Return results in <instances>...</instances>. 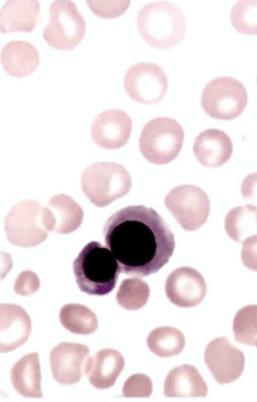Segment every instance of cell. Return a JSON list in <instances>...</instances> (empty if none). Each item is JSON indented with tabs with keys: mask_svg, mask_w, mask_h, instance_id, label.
<instances>
[{
	"mask_svg": "<svg viewBox=\"0 0 257 402\" xmlns=\"http://www.w3.org/2000/svg\"><path fill=\"white\" fill-rule=\"evenodd\" d=\"M121 272L145 277L157 272L172 255L174 236L152 208L129 206L112 215L103 230Z\"/></svg>",
	"mask_w": 257,
	"mask_h": 402,
	"instance_id": "6da1fadb",
	"label": "cell"
},
{
	"mask_svg": "<svg viewBox=\"0 0 257 402\" xmlns=\"http://www.w3.org/2000/svg\"><path fill=\"white\" fill-rule=\"evenodd\" d=\"M73 267L79 288L91 295H104L110 292L121 272L111 251L96 241L84 247L74 260Z\"/></svg>",
	"mask_w": 257,
	"mask_h": 402,
	"instance_id": "7a4b0ae2",
	"label": "cell"
},
{
	"mask_svg": "<svg viewBox=\"0 0 257 402\" xmlns=\"http://www.w3.org/2000/svg\"><path fill=\"white\" fill-rule=\"evenodd\" d=\"M138 31L151 46L169 48L180 42L185 34L186 22L182 11L168 1L144 5L137 16Z\"/></svg>",
	"mask_w": 257,
	"mask_h": 402,
	"instance_id": "3957f363",
	"label": "cell"
},
{
	"mask_svg": "<svg viewBox=\"0 0 257 402\" xmlns=\"http://www.w3.org/2000/svg\"><path fill=\"white\" fill-rule=\"evenodd\" d=\"M52 219L48 207L34 199L23 200L13 206L7 215L5 229L9 241L22 247L39 244L52 231Z\"/></svg>",
	"mask_w": 257,
	"mask_h": 402,
	"instance_id": "277c9868",
	"label": "cell"
},
{
	"mask_svg": "<svg viewBox=\"0 0 257 402\" xmlns=\"http://www.w3.org/2000/svg\"><path fill=\"white\" fill-rule=\"evenodd\" d=\"M81 185L92 204L103 208L128 193L132 180L122 165L98 162L91 163L83 170Z\"/></svg>",
	"mask_w": 257,
	"mask_h": 402,
	"instance_id": "5b68a950",
	"label": "cell"
},
{
	"mask_svg": "<svg viewBox=\"0 0 257 402\" xmlns=\"http://www.w3.org/2000/svg\"><path fill=\"white\" fill-rule=\"evenodd\" d=\"M184 139V130L175 119L158 117L149 121L143 128L139 138V148L149 162L165 164L178 156Z\"/></svg>",
	"mask_w": 257,
	"mask_h": 402,
	"instance_id": "8992f818",
	"label": "cell"
},
{
	"mask_svg": "<svg viewBox=\"0 0 257 402\" xmlns=\"http://www.w3.org/2000/svg\"><path fill=\"white\" fill-rule=\"evenodd\" d=\"M247 95L243 84L229 76L216 77L203 89L201 105L212 118L229 120L239 116L246 108Z\"/></svg>",
	"mask_w": 257,
	"mask_h": 402,
	"instance_id": "52a82bcc",
	"label": "cell"
},
{
	"mask_svg": "<svg viewBox=\"0 0 257 402\" xmlns=\"http://www.w3.org/2000/svg\"><path fill=\"white\" fill-rule=\"evenodd\" d=\"M85 30L84 19L74 3L59 0L51 4L49 22L43 32L44 39L50 46L73 50L82 40Z\"/></svg>",
	"mask_w": 257,
	"mask_h": 402,
	"instance_id": "ba28073f",
	"label": "cell"
},
{
	"mask_svg": "<svg viewBox=\"0 0 257 402\" xmlns=\"http://www.w3.org/2000/svg\"><path fill=\"white\" fill-rule=\"evenodd\" d=\"M164 204L181 227L189 231L199 229L205 223L210 209L206 192L193 184L174 187L166 195Z\"/></svg>",
	"mask_w": 257,
	"mask_h": 402,
	"instance_id": "9c48e42d",
	"label": "cell"
},
{
	"mask_svg": "<svg viewBox=\"0 0 257 402\" xmlns=\"http://www.w3.org/2000/svg\"><path fill=\"white\" fill-rule=\"evenodd\" d=\"M123 86L134 100L151 104L164 98L168 80L165 72L157 64L141 62L133 65L126 71Z\"/></svg>",
	"mask_w": 257,
	"mask_h": 402,
	"instance_id": "30bf717a",
	"label": "cell"
},
{
	"mask_svg": "<svg viewBox=\"0 0 257 402\" xmlns=\"http://www.w3.org/2000/svg\"><path fill=\"white\" fill-rule=\"evenodd\" d=\"M205 363L219 384L236 380L242 373L245 366L243 352L231 344L226 337L212 340L204 353Z\"/></svg>",
	"mask_w": 257,
	"mask_h": 402,
	"instance_id": "8fae6325",
	"label": "cell"
},
{
	"mask_svg": "<svg viewBox=\"0 0 257 402\" xmlns=\"http://www.w3.org/2000/svg\"><path fill=\"white\" fill-rule=\"evenodd\" d=\"M133 129L130 116L118 109L105 110L92 123V139L98 146L108 150L118 149L128 142Z\"/></svg>",
	"mask_w": 257,
	"mask_h": 402,
	"instance_id": "7c38bea8",
	"label": "cell"
},
{
	"mask_svg": "<svg viewBox=\"0 0 257 402\" xmlns=\"http://www.w3.org/2000/svg\"><path fill=\"white\" fill-rule=\"evenodd\" d=\"M165 290L173 304L189 308L202 301L206 295L207 286L200 272L192 267L185 266L175 269L169 275Z\"/></svg>",
	"mask_w": 257,
	"mask_h": 402,
	"instance_id": "4fadbf2b",
	"label": "cell"
},
{
	"mask_svg": "<svg viewBox=\"0 0 257 402\" xmlns=\"http://www.w3.org/2000/svg\"><path fill=\"white\" fill-rule=\"evenodd\" d=\"M89 349L85 345L63 342L55 346L50 354L52 375L59 383L78 382L85 371Z\"/></svg>",
	"mask_w": 257,
	"mask_h": 402,
	"instance_id": "5bb4252c",
	"label": "cell"
},
{
	"mask_svg": "<svg viewBox=\"0 0 257 402\" xmlns=\"http://www.w3.org/2000/svg\"><path fill=\"white\" fill-rule=\"evenodd\" d=\"M193 151L197 161L207 168L218 167L227 162L232 155L233 145L224 131L214 128L206 129L194 140Z\"/></svg>",
	"mask_w": 257,
	"mask_h": 402,
	"instance_id": "9a60e30c",
	"label": "cell"
},
{
	"mask_svg": "<svg viewBox=\"0 0 257 402\" xmlns=\"http://www.w3.org/2000/svg\"><path fill=\"white\" fill-rule=\"evenodd\" d=\"M31 321L27 312L18 305L2 304L0 306V350L1 352L14 350L29 338Z\"/></svg>",
	"mask_w": 257,
	"mask_h": 402,
	"instance_id": "2e32d148",
	"label": "cell"
},
{
	"mask_svg": "<svg viewBox=\"0 0 257 402\" xmlns=\"http://www.w3.org/2000/svg\"><path fill=\"white\" fill-rule=\"evenodd\" d=\"M124 366V359L118 351L104 349L89 357L85 372L90 383L98 389L112 386Z\"/></svg>",
	"mask_w": 257,
	"mask_h": 402,
	"instance_id": "e0dca14e",
	"label": "cell"
},
{
	"mask_svg": "<svg viewBox=\"0 0 257 402\" xmlns=\"http://www.w3.org/2000/svg\"><path fill=\"white\" fill-rule=\"evenodd\" d=\"M4 70L12 76H27L36 70L39 64V54L31 43L23 41H11L1 51Z\"/></svg>",
	"mask_w": 257,
	"mask_h": 402,
	"instance_id": "ac0fdd59",
	"label": "cell"
},
{
	"mask_svg": "<svg viewBox=\"0 0 257 402\" xmlns=\"http://www.w3.org/2000/svg\"><path fill=\"white\" fill-rule=\"evenodd\" d=\"M40 8V3L36 0L8 1L0 11L1 32H31L35 27Z\"/></svg>",
	"mask_w": 257,
	"mask_h": 402,
	"instance_id": "d6986e66",
	"label": "cell"
},
{
	"mask_svg": "<svg viewBox=\"0 0 257 402\" xmlns=\"http://www.w3.org/2000/svg\"><path fill=\"white\" fill-rule=\"evenodd\" d=\"M164 392L167 397H205L207 384L195 367L184 364L173 368L167 376Z\"/></svg>",
	"mask_w": 257,
	"mask_h": 402,
	"instance_id": "ffe728a7",
	"label": "cell"
},
{
	"mask_svg": "<svg viewBox=\"0 0 257 402\" xmlns=\"http://www.w3.org/2000/svg\"><path fill=\"white\" fill-rule=\"evenodd\" d=\"M11 379L20 394L27 397H42L38 354H28L15 363L11 371Z\"/></svg>",
	"mask_w": 257,
	"mask_h": 402,
	"instance_id": "44dd1931",
	"label": "cell"
},
{
	"mask_svg": "<svg viewBox=\"0 0 257 402\" xmlns=\"http://www.w3.org/2000/svg\"><path fill=\"white\" fill-rule=\"evenodd\" d=\"M48 205L53 221V231L68 234L81 225L83 217V210L69 195L56 194L50 198Z\"/></svg>",
	"mask_w": 257,
	"mask_h": 402,
	"instance_id": "7402d4cb",
	"label": "cell"
},
{
	"mask_svg": "<svg viewBox=\"0 0 257 402\" xmlns=\"http://www.w3.org/2000/svg\"><path fill=\"white\" fill-rule=\"evenodd\" d=\"M224 229L228 236L237 242L257 234V207L249 204L231 209L225 217Z\"/></svg>",
	"mask_w": 257,
	"mask_h": 402,
	"instance_id": "603a6c76",
	"label": "cell"
},
{
	"mask_svg": "<svg viewBox=\"0 0 257 402\" xmlns=\"http://www.w3.org/2000/svg\"><path fill=\"white\" fill-rule=\"evenodd\" d=\"M62 326L71 333L88 335L94 332L98 327L95 314L88 308L78 304L64 306L59 313Z\"/></svg>",
	"mask_w": 257,
	"mask_h": 402,
	"instance_id": "cb8c5ba5",
	"label": "cell"
},
{
	"mask_svg": "<svg viewBox=\"0 0 257 402\" xmlns=\"http://www.w3.org/2000/svg\"><path fill=\"white\" fill-rule=\"evenodd\" d=\"M149 349L156 355L169 357L180 354L185 345L184 335L178 329L161 327L154 329L147 339Z\"/></svg>",
	"mask_w": 257,
	"mask_h": 402,
	"instance_id": "d4e9b609",
	"label": "cell"
},
{
	"mask_svg": "<svg viewBox=\"0 0 257 402\" xmlns=\"http://www.w3.org/2000/svg\"><path fill=\"white\" fill-rule=\"evenodd\" d=\"M150 294L148 284L144 280L132 277L124 279L116 294L117 303L127 310H137L147 303Z\"/></svg>",
	"mask_w": 257,
	"mask_h": 402,
	"instance_id": "484cf974",
	"label": "cell"
},
{
	"mask_svg": "<svg viewBox=\"0 0 257 402\" xmlns=\"http://www.w3.org/2000/svg\"><path fill=\"white\" fill-rule=\"evenodd\" d=\"M232 329L237 342L257 347V305H249L239 310Z\"/></svg>",
	"mask_w": 257,
	"mask_h": 402,
	"instance_id": "4316f807",
	"label": "cell"
},
{
	"mask_svg": "<svg viewBox=\"0 0 257 402\" xmlns=\"http://www.w3.org/2000/svg\"><path fill=\"white\" fill-rule=\"evenodd\" d=\"M230 21L241 33L257 34V0L237 2L230 10Z\"/></svg>",
	"mask_w": 257,
	"mask_h": 402,
	"instance_id": "83f0119b",
	"label": "cell"
},
{
	"mask_svg": "<svg viewBox=\"0 0 257 402\" xmlns=\"http://www.w3.org/2000/svg\"><path fill=\"white\" fill-rule=\"evenodd\" d=\"M86 2L94 14L103 18L119 16L126 11L130 3L129 0H87Z\"/></svg>",
	"mask_w": 257,
	"mask_h": 402,
	"instance_id": "f1b7e54d",
	"label": "cell"
},
{
	"mask_svg": "<svg viewBox=\"0 0 257 402\" xmlns=\"http://www.w3.org/2000/svg\"><path fill=\"white\" fill-rule=\"evenodd\" d=\"M153 390V383L147 375L138 373L129 377L123 384V395L127 397H149Z\"/></svg>",
	"mask_w": 257,
	"mask_h": 402,
	"instance_id": "f546056e",
	"label": "cell"
},
{
	"mask_svg": "<svg viewBox=\"0 0 257 402\" xmlns=\"http://www.w3.org/2000/svg\"><path fill=\"white\" fill-rule=\"evenodd\" d=\"M241 258L244 266L257 272V234L243 241Z\"/></svg>",
	"mask_w": 257,
	"mask_h": 402,
	"instance_id": "4dcf8cb0",
	"label": "cell"
},
{
	"mask_svg": "<svg viewBox=\"0 0 257 402\" xmlns=\"http://www.w3.org/2000/svg\"><path fill=\"white\" fill-rule=\"evenodd\" d=\"M241 192L243 198L257 204V172L247 175L243 179Z\"/></svg>",
	"mask_w": 257,
	"mask_h": 402,
	"instance_id": "1f68e13d",
	"label": "cell"
}]
</instances>
